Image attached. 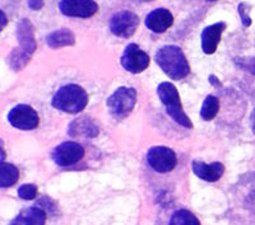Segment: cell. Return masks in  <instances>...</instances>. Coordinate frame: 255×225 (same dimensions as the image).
Masks as SVG:
<instances>
[{
  "instance_id": "obj_3",
  "label": "cell",
  "mask_w": 255,
  "mask_h": 225,
  "mask_svg": "<svg viewBox=\"0 0 255 225\" xmlns=\"http://www.w3.org/2000/svg\"><path fill=\"white\" fill-rule=\"evenodd\" d=\"M157 93L158 97L165 106L166 112L171 117L174 121H176L180 126L186 127V129H191L193 124H191L190 119L186 116L185 111L183 110V104L180 101V95L177 92L176 87L172 83L168 81H163L157 88Z\"/></svg>"
},
{
  "instance_id": "obj_29",
  "label": "cell",
  "mask_w": 255,
  "mask_h": 225,
  "mask_svg": "<svg viewBox=\"0 0 255 225\" xmlns=\"http://www.w3.org/2000/svg\"><path fill=\"white\" fill-rule=\"evenodd\" d=\"M142 1H145V3H151V1H153V0H142Z\"/></svg>"
},
{
  "instance_id": "obj_18",
  "label": "cell",
  "mask_w": 255,
  "mask_h": 225,
  "mask_svg": "<svg viewBox=\"0 0 255 225\" xmlns=\"http://www.w3.org/2000/svg\"><path fill=\"white\" fill-rule=\"evenodd\" d=\"M19 179V170L10 163L1 162L0 167V186L3 188L15 185Z\"/></svg>"
},
{
  "instance_id": "obj_27",
  "label": "cell",
  "mask_w": 255,
  "mask_h": 225,
  "mask_svg": "<svg viewBox=\"0 0 255 225\" xmlns=\"http://www.w3.org/2000/svg\"><path fill=\"white\" fill-rule=\"evenodd\" d=\"M252 127H253V131H254L255 134V110L252 115Z\"/></svg>"
},
{
  "instance_id": "obj_10",
  "label": "cell",
  "mask_w": 255,
  "mask_h": 225,
  "mask_svg": "<svg viewBox=\"0 0 255 225\" xmlns=\"http://www.w3.org/2000/svg\"><path fill=\"white\" fill-rule=\"evenodd\" d=\"M59 10L64 15L77 18H90L99 10L95 0H61Z\"/></svg>"
},
{
  "instance_id": "obj_20",
  "label": "cell",
  "mask_w": 255,
  "mask_h": 225,
  "mask_svg": "<svg viewBox=\"0 0 255 225\" xmlns=\"http://www.w3.org/2000/svg\"><path fill=\"white\" fill-rule=\"evenodd\" d=\"M168 225H200V222L194 214L181 209V210L175 211Z\"/></svg>"
},
{
  "instance_id": "obj_16",
  "label": "cell",
  "mask_w": 255,
  "mask_h": 225,
  "mask_svg": "<svg viewBox=\"0 0 255 225\" xmlns=\"http://www.w3.org/2000/svg\"><path fill=\"white\" fill-rule=\"evenodd\" d=\"M68 133L76 138H95L99 135L100 127L90 117H81L70 124Z\"/></svg>"
},
{
  "instance_id": "obj_12",
  "label": "cell",
  "mask_w": 255,
  "mask_h": 225,
  "mask_svg": "<svg viewBox=\"0 0 255 225\" xmlns=\"http://www.w3.org/2000/svg\"><path fill=\"white\" fill-rule=\"evenodd\" d=\"M174 24V15L165 8H157L152 10L145 18V26L154 33H163Z\"/></svg>"
},
{
  "instance_id": "obj_24",
  "label": "cell",
  "mask_w": 255,
  "mask_h": 225,
  "mask_svg": "<svg viewBox=\"0 0 255 225\" xmlns=\"http://www.w3.org/2000/svg\"><path fill=\"white\" fill-rule=\"evenodd\" d=\"M239 14H240L244 26L249 27L250 24H252V18L249 17V13H248V5H247V4L241 3L240 5H239Z\"/></svg>"
},
{
  "instance_id": "obj_4",
  "label": "cell",
  "mask_w": 255,
  "mask_h": 225,
  "mask_svg": "<svg viewBox=\"0 0 255 225\" xmlns=\"http://www.w3.org/2000/svg\"><path fill=\"white\" fill-rule=\"evenodd\" d=\"M136 103V90L133 88L120 87L109 97L108 107L116 119H124L134 110Z\"/></svg>"
},
{
  "instance_id": "obj_23",
  "label": "cell",
  "mask_w": 255,
  "mask_h": 225,
  "mask_svg": "<svg viewBox=\"0 0 255 225\" xmlns=\"http://www.w3.org/2000/svg\"><path fill=\"white\" fill-rule=\"evenodd\" d=\"M234 61L239 68L255 75V58H238Z\"/></svg>"
},
{
  "instance_id": "obj_25",
  "label": "cell",
  "mask_w": 255,
  "mask_h": 225,
  "mask_svg": "<svg viewBox=\"0 0 255 225\" xmlns=\"http://www.w3.org/2000/svg\"><path fill=\"white\" fill-rule=\"evenodd\" d=\"M28 5L33 10H38L44 6V0H28Z\"/></svg>"
},
{
  "instance_id": "obj_28",
  "label": "cell",
  "mask_w": 255,
  "mask_h": 225,
  "mask_svg": "<svg viewBox=\"0 0 255 225\" xmlns=\"http://www.w3.org/2000/svg\"><path fill=\"white\" fill-rule=\"evenodd\" d=\"M1 17H3V26H1V29H3L6 24V17L5 14H4V12H1Z\"/></svg>"
},
{
  "instance_id": "obj_13",
  "label": "cell",
  "mask_w": 255,
  "mask_h": 225,
  "mask_svg": "<svg viewBox=\"0 0 255 225\" xmlns=\"http://www.w3.org/2000/svg\"><path fill=\"white\" fill-rule=\"evenodd\" d=\"M191 169H193L195 176L207 182L218 181L225 173V165L221 162L207 164V163L199 162V160H194L191 163Z\"/></svg>"
},
{
  "instance_id": "obj_22",
  "label": "cell",
  "mask_w": 255,
  "mask_h": 225,
  "mask_svg": "<svg viewBox=\"0 0 255 225\" xmlns=\"http://www.w3.org/2000/svg\"><path fill=\"white\" fill-rule=\"evenodd\" d=\"M37 186L33 185V183H26V185H22L18 188V196L22 200H33L37 196Z\"/></svg>"
},
{
  "instance_id": "obj_7",
  "label": "cell",
  "mask_w": 255,
  "mask_h": 225,
  "mask_svg": "<svg viewBox=\"0 0 255 225\" xmlns=\"http://www.w3.org/2000/svg\"><path fill=\"white\" fill-rule=\"evenodd\" d=\"M139 26V17L130 10H122L113 15L110 20V29L118 37L129 38L135 33Z\"/></svg>"
},
{
  "instance_id": "obj_15",
  "label": "cell",
  "mask_w": 255,
  "mask_h": 225,
  "mask_svg": "<svg viewBox=\"0 0 255 225\" xmlns=\"http://www.w3.org/2000/svg\"><path fill=\"white\" fill-rule=\"evenodd\" d=\"M46 219V211L40 206H33L20 211L9 225H45Z\"/></svg>"
},
{
  "instance_id": "obj_8",
  "label": "cell",
  "mask_w": 255,
  "mask_h": 225,
  "mask_svg": "<svg viewBox=\"0 0 255 225\" xmlns=\"http://www.w3.org/2000/svg\"><path fill=\"white\" fill-rule=\"evenodd\" d=\"M8 120L13 127L19 130H33L40 124L38 113L27 104H18L10 110Z\"/></svg>"
},
{
  "instance_id": "obj_6",
  "label": "cell",
  "mask_w": 255,
  "mask_h": 225,
  "mask_svg": "<svg viewBox=\"0 0 255 225\" xmlns=\"http://www.w3.org/2000/svg\"><path fill=\"white\" fill-rule=\"evenodd\" d=\"M123 68L131 74H139L145 70L151 63L147 52L143 51L138 45H128L120 59Z\"/></svg>"
},
{
  "instance_id": "obj_19",
  "label": "cell",
  "mask_w": 255,
  "mask_h": 225,
  "mask_svg": "<svg viewBox=\"0 0 255 225\" xmlns=\"http://www.w3.org/2000/svg\"><path fill=\"white\" fill-rule=\"evenodd\" d=\"M218 111H220V101L215 95H207V98L204 99L202 110H200V117L204 121H211L217 116Z\"/></svg>"
},
{
  "instance_id": "obj_2",
  "label": "cell",
  "mask_w": 255,
  "mask_h": 225,
  "mask_svg": "<svg viewBox=\"0 0 255 225\" xmlns=\"http://www.w3.org/2000/svg\"><path fill=\"white\" fill-rule=\"evenodd\" d=\"M87 92L77 84H68L54 94L51 104L54 108L67 113H79L87 107Z\"/></svg>"
},
{
  "instance_id": "obj_1",
  "label": "cell",
  "mask_w": 255,
  "mask_h": 225,
  "mask_svg": "<svg viewBox=\"0 0 255 225\" xmlns=\"http://www.w3.org/2000/svg\"><path fill=\"white\" fill-rule=\"evenodd\" d=\"M156 63L174 80H181L190 73V67L183 50L175 45L161 47L156 54Z\"/></svg>"
},
{
  "instance_id": "obj_26",
  "label": "cell",
  "mask_w": 255,
  "mask_h": 225,
  "mask_svg": "<svg viewBox=\"0 0 255 225\" xmlns=\"http://www.w3.org/2000/svg\"><path fill=\"white\" fill-rule=\"evenodd\" d=\"M209 81H211L212 85H217V87H221L220 80H218V79L216 78L215 75H211V76H209Z\"/></svg>"
},
{
  "instance_id": "obj_31",
  "label": "cell",
  "mask_w": 255,
  "mask_h": 225,
  "mask_svg": "<svg viewBox=\"0 0 255 225\" xmlns=\"http://www.w3.org/2000/svg\"><path fill=\"white\" fill-rule=\"evenodd\" d=\"M208 1H217V0H208Z\"/></svg>"
},
{
  "instance_id": "obj_9",
  "label": "cell",
  "mask_w": 255,
  "mask_h": 225,
  "mask_svg": "<svg viewBox=\"0 0 255 225\" xmlns=\"http://www.w3.org/2000/svg\"><path fill=\"white\" fill-rule=\"evenodd\" d=\"M52 160L60 167H70L82 160L84 149L81 144L74 142H65L52 150Z\"/></svg>"
},
{
  "instance_id": "obj_21",
  "label": "cell",
  "mask_w": 255,
  "mask_h": 225,
  "mask_svg": "<svg viewBox=\"0 0 255 225\" xmlns=\"http://www.w3.org/2000/svg\"><path fill=\"white\" fill-rule=\"evenodd\" d=\"M29 58H31V55H28L22 49L14 50L10 55V67L14 70H20L28 63Z\"/></svg>"
},
{
  "instance_id": "obj_30",
  "label": "cell",
  "mask_w": 255,
  "mask_h": 225,
  "mask_svg": "<svg viewBox=\"0 0 255 225\" xmlns=\"http://www.w3.org/2000/svg\"><path fill=\"white\" fill-rule=\"evenodd\" d=\"M252 197H253V199H254V201H255V192H254V194L252 195Z\"/></svg>"
},
{
  "instance_id": "obj_17",
  "label": "cell",
  "mask_w": 255,
  "mask_h": 225,
  "mask_svg": "<svg viewBox=\"0 0 255 225\" xmlns=\"http://www.w3.org/2000/svg\"><path fill=\"white\" fill-rule=\"evenodd\" d=\"M46 42L51 49H59L64 46H73L76 44V37L70 29L61 28L47 35Z\"/></svg>"
},
{
  "instance_id": "obj_5",
  "label": "cell",
  "mask_w": 255,
  "mask_h": 225,
  "mask_svg": "<svg viewBox=\"0 0 255 225\" xmlns=\"http://www.w3.org/2000/svg\"><path fill=\"white\" fill-rule=\"evenodd\" d=\"M148 164L158 173H168L177 164V158L174 150L166 147H153L147 154Z\"/></svg>"
},
{
  "instance_id": "obj_14",
  "label": "cell",
  "mask_w": 255,
  "mask_h": 225,
  "mask_svg": "<svg viewBox=\"0 0 255 225\" xmlns=\"http://www.w3.org/2000/svg\"><path fill=\"white\" fill-rule=\"evenodd\" d=\"M17 37L20 49L27 52L28 55H32L36 51L37 45H36L35 32H33V26L28 19L19 20L17 26Z\"/></svg>"
},
{
  "instance_id": "obj_11",
  "label": "cell",
  "mask_w": 255,
  "mask_h": 225,
  "mask_svg": "<svg viewBox=\"0 0 255 225\" xmlns=\"http://www.w3.org/2000/svg\"><path fill=\"white\" fill-rule=\"evenodd\" d=\"M226 29L225 22H218V23L211 24L206 27L202 32V50L206 55H213L217 51V47L220 45L222 33Z\"/></svg>"
}]
</instances>
